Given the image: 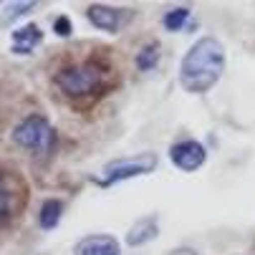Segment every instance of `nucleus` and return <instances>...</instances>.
<instances>
[{"instance_id":"15","label":"nucleus","mask_w":255,"mask_h":255,"mask_svg":"<svg viewBox=\"0 0 255 255\" xmlns=\"http://www.w3.org/2000/svg\"><path fill=\"white\" fill-rule=\"evenodd\" d=\"M53 30L61 35V38H66V35H71V20H68L66 15H58V18L53 20Z\"/></svg>"},{"instance_id":"1","label":"nucleus","mask_w":255,"mask_h":255,"mask_svg":"<svg viewBox=\"0 0 255 255\" xmlns=\"http://www.w3.org/2000/svg\"><path fill=\"white\" fill-rule=\"evenodd\" d=\"M225 74V46L205 35L185 53L179 63V84L187 94H207Z\"/></svg>"},{"instance_id":"11","label":"nucleus","mask_w":255,"mask_h":255,"mask_svg":"<svg viewBox=\"0 0 255 255\" xmlns=\"http://www.w3.org/2000/svg\"><path fill=\"white\" fill-rule=\"evenodd\" d=\"M136 68L139 71H152L157 63H159V46L157 43H147L139 53H136Z\"/></svg>"},{"instance_id":"9","label":"nucleus","mask_w":255,"mask_h":255,"mask_svg":"<svg viewBox=\"0 0 255 255\" xmlns=\"http://www.w3.org/2000/svg\"><path fill=\"white\" fill-rule=\"evenodd\" d=\"M159 233V225H157V217L149 215V217H141V220H136L129 233H127V245L131 248H139V245H147L149 240H154Z\"/></svg>"},{"instance_id":"12","label":"nucleus","mask_w":255,"mask_h":255,"mask_svg":"<svg viewBox=\"0 0 255 255\" xmlns=\"http://www.w3.org/2000/svg\"><path fill=\"white\" fill-rule=\"evenodd\" d=\"M187 18H190V8H172L169 13H164L162 25H164L167 30L174 33V30H182V28H185Z\"/></svg>"},{"instance_id":"2","label":"nucleus","mask_w":255,"mask_h":255,"mask_svg":"<svg viewBox=\"0 0 255 255\" xmlns=\"http://www.w3.org/2000/svg\"><path fill=\"white\" fill-rule=\"evenodd\" d=\"M53 84L71 99H84V96H94L104 89L106 84V68L96 61H84V63H74L61 68Z\"/></svg>"},{"instance_id":"5","label":"nucleus","mask_w":255,"mask_h":255,"mask_svg":"<svg viewBox=\"0 0 255 255\" xmlns=\"http://www.w3.org/2000/svg\"><path fill=\"white\" fill-rule=\"evenodd\" d=\"M169 159L182 172H195V169H200L205 164L207 152H205V147H202L200 141L185 139V141H177V144H172V147H169Z\"/></svg>"},{"instance_id":"3","label":"nucleus","mask_w":255,"mask_h":255,"mask_svg":"<svg viewBox=\"0 0 255 255\" xmlns=\"http://www.w3.org/2000/svg\"><path fill=\"white\" fill-rule=\"evenodd\" d=\"M13 141L20 149L30 152L33 157H48L56 147V129L43 114H28L15 129H13Z\"/></svg>"},{"instance_id":"14","label":"nucleus","mask_w":255,"mask_h":255,"mask_svg":"<svg viewBox=\"0 0 255 255\" xmlns=\"http://www.w3.org/2000/svg\"><path fill=\"white\" fill-rule=\"evenodd\" d=\"M8 207H10V195H8V187H5V177L0 172V228H3L5 217H8Z\"/></svg>"},{"instance_id":"16","label":"nucleus","mask_w":255,"mask_h":255,"mask_svg":"<svg viewBox=\"0 0 255 255\" xmlns=\"http://www.w3.org/2000/svg\"><path fill=\"white\" fill-rule=\"evenodd\" d=\"M169 255H197V253H195V250H177V253L172 250Z\"/></svg>"},{"instance_id":"4","label":"nucleus","mask_w":255,"mask_h":255,"mask_svg":"<svg viewBox=\"0 0 255 255\" xmlns=\"http://www.w3.org/2000/svg\"><path fill=\"white\" fill-rule=\"evenodd\" d=\"M159 164L157 154L152 152H141V154H131V157H119L114 162H109L101 172V177L96 179V185L101 187H112L117 182L131 179V177H141V174H149L154 172Z\"/></svg>"},{"instance_id":"7","label":"nucleus","mask_w":255,"mask_h":255,"mask_svg":"<svg viewBox=\"0 0 255 255\" xmlns=\"http://www.w3.org/2000/svg\"><path fill=\"white\" fill-rule=\"evenodd\" d=\"M41 43H43V30L35 23H25L10 33V51L18 56L33 53V48H38Z\"/></svg>"},{"instance_id":"13","label":"nucleus","mask_w":255,"mask_h":255,"mask_svg":"<svg viewBox=\"0 0 255 255\" xmlns=\"http://www.w3.org/2000/svg\"><path fill=\"white\" fill-rule=\"evenodd\" d=\"M33 8H35V3H13V5L5 8V13H3V23H10V20L25 15V13L33 10Z\"/></svg>"},{"instance_id":"10","label":"nucleus","mask_w":255,"mask_h":255,"mask_svg":"<svg viewBox=\"0 0 255 255\" xmlns=\"http://www.w3.org/2000/svg\"><path fill=\"white\" fill-rule=\"evenodd\" d=\"M61 215H63V202H61V200H46V202L41 205V212H38V225H41V230H53V228H58Z\"/></svg>"},{"instance_id":"6","label":"nucleus","mask_w":255,"mask_h":255,"mask_svg":"<svg viewBox=\"0 0 255 255\" xmlns=\"http://www.w3.org/2000/svg\"><path fill=\"white\" fill-rule=\"evenodd\" d=\"M74 255H122V245L114 235L94 233L74 245Z\"/></svg>"},{"instance_id":"8","label":"nucleus","mask_w":255,"mask_h":255,"mask_svg":"<svg viewBox=\"0 0 255 255\" xmlns=\"http://www.w3.org/2000/svg\"><path fill=\"white\" fill-rule=\"evenodd\" d=\"M86 15H89V20L94 23V28H99V30H104V33H117V30L122 28V13L114 10V8H109V5L96 3V5H91V8L86 10Z\"/></svg>"}]
</instances>
